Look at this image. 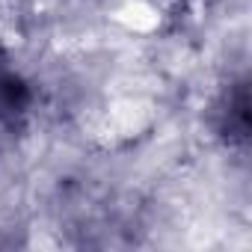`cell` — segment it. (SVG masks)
I'll list each match as a JSON object with an SVG mask.
<instances>
[{
  "label": "cell",
  "mask_w": 252,
  "mask_h": 252,
  "mask_svg": "<svg viewBox=\"0 0 252 252\" xmlns=\"http://www.w3.org/2000/svg\"><path fill=\"white\" fill-rule=\"evenodd\" d=\"M30 86L6 65H0V128H15L30 110Z\"/></svg>",
  "instance_id": "1"
},
{
  "label": "cell",
  "mask_w": 252,
  "mask_h": 252,
  "mask_svg": "<svg viewBox=\"0 0 252 252\" xmlns=\"http://www.w3.org/2000/svg\"><path fill=\"white\" fill-rule=\"evenodd\" d=\"M220 131L228 140H246L249 131V95H246V83L231 86V92L222 98L220 107Z\"/></svg>",
  "instance_id": "2"
}]
</instances>
